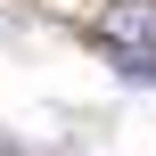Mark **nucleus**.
Listing matches in <instances>:
<instances>
[{"label": "nucleus", "instance_id": "obj_2", "mask_svg": "<svg viewBox=\"0 0 156 156\" xmlns=\"http://www.w3.org/2000/svg\"><path fill=\"white\" fill-rule=\"evenodd\" d=\"M0 156H25V148H16V140H0Z\"/></svg>", "mask_w": 156, "mask_h": 156}, {"label": "nucleus", "instance_id": "obj_1", "mask_svg": "<svg viewBox=\"0 0 156 156\" xmlns=\"http://www.w3.org/2000/svg\"><path fill=\"white\" fill-rule=\"evenodd\" d=\"M99 49L115 58V74L156 82V0H107V16H99Z\"/></svg>", "mask_w": 156, "mask_h": 156}]
</instances>
